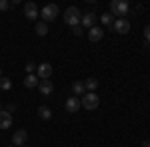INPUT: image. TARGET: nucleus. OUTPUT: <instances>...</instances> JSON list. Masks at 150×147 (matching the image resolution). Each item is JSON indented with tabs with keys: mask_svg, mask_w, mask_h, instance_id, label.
Wrapping results in <instances>:
<instances>
[{
	"mask_svg": "<svg viewBox=\"0 0 150 147\" xmlns=\"http://www.w3.org/2000/svg\"><path fill=\"white\" fill-rule=\"evenodd\" d=\"M26 139H28L26 129H16V133L12 135V143H16V147H22L26 143Z\"/></svg>",
	"mask_w": 150,
	"mask_h": 147,
	"instance_id": "9d476101",
	"label": "nucleus"
},
{
	"mask_svg": "<svg viewBox=\"0 0 150 147\" xmlns=\"http://www.w3.org/2000/svg\"><path fill=\"white\" fill-rule=\"evenodd\" d=\"M0 111H2V103H0Z\"/></svg>",
	"mask_w": 150,
	"mask_h": 147,
	"instance_id": "a878e982",
	"label": "nucleus"
},
{
	"mask_svg": "<svg viewBox=\"0 0 150 147\" xmlns=\"http://www.w3.org/2000/svg\"><path fill=\"white\" fill-rule=\"evenodd\" d=\"M102 38H104V30H102V28L94 26V28L88 30V40H90V42H100Z\"/></svg>",
	"mask_w": 150,
	"mask_h": 147,
	"instance_id": "9b49d317",
	"label": "nucleus"
},
{
	"mask_svg": "<svg viewBox=\"0 0 150 147\" xmlns=\"http://www.w3.org/2000/svg\"><path fill=\"white\" fill-rule=\"evenodd\" d=\"M64 22L68 24V26H78L80 24V10L76 8V6H70V8H66L64 10Z\"/></svg>",
	"mask_w": 150,
	"mask_h": 147,
	"instance_id": "f03ea898",
	"label": "nucleus"
},
{
	"mask_svg": "<svg viewBox=\"0 0 150 147\" xmlns=\"http://www.w3.org/2000/svg\"><path fill=\"white\" fill-rule=\"evenodd\" d=\"M84 86H86V91H96V88H98V79L96 78H88L86 82H84Z\"/></svg>",
	"mask_w": 150,
	"mask_h": 147,
	"instance_id": "f3484780",
	"label": "nucleus"
},
{
	"mask_svg": "<svg viewBox=\"0 0 150 147\" xmlns=\"http://www.w3.org/2000/svg\"><path fill=\"white\" fill-rule=\"evenodd\" d=\"M38 84H40V79H38V76H34V74H28L26 78H24V86L26 88H38Z\"/></svg>",
	"mask_w": 150,
	"mask_h": 147,
	"instance_id": "4468645a",
	"label": "nucleus"
},
{
	"mask_svg": "<svg viewBox=\"0 0 150 147\" xmlns=\"http://www.w3.org/2000/svg\"><path fill=\"white\" fill-rule=\"evenodd\" d=\"M100 20H102V24L104 26H112V14H110V12H106V14H102V16H100Z\"/></svg>",
	"mask_w": 150,
	"mask_h": 147,
	"instance_id": "aec40b11",
	"label": "nucleus"
},
{
	"mask_svg": "<svg viewBox=\"0 0 150 147\" xmlns=\"http://www.w3.org/2000/svg\"><path fill=\"white\" fill-rule=\"evenodd\" d=\"M144 42H146V44H150V26H146V28H144Z\"/></svg>",
	"mask_w": 150,
	"mask_h": 147,
	"instance_id": "5701e85b",
	"label": "nucleus"
},
{
	"mask_svg": "<svg viewBox=\"0 0 150 147\" xmlns=\"http://www.w3.org/2000/svg\"><path fill=\"white\" fill-rule=\"evenodd\" d=\"M72 34H74V36H82V34H84V32H82V26H80V24L72 28Z\"/></svg>",
	"mask_w": 150,
	"mask_h": 147,
	"instance_id": "4be33fe9",
	"label": "nucleus"
},
{
	"mask_svg": "<svg viewBox=\"0 0 150 147\" xmlns=\"http://www.w3.org/2000/svg\"><path fill=\"white\" fill-rule=\"evenodd\" d=\"M8 147H14V145H8Z\"/></svg>",
	"mask_w": 150,
	"mask_h": 147,
	"instance_id": "cd10ccee",
	"label": "nucleus"
},
{
	"mask_svg": "<svg viewBox=\"0 0 150 147\" xmlns=\"http://www.w3.org/2000/svg\"><path fill=\"white\" fill-rule=\"evenodd\" d=\"M114 32H118V34H128V30H130V22H128L126 18H118V20H114Z\"/></svg>",
	"mask_w": 150,
	"mask_h": 147,
	"instance_id": "6e6552de",
	"label": "nucleus"
},
{
	"mask_svg": "<svg viewBox=\"0 0 150 147\" xmlns=\"http://www.w3.org/2000/svg\"><path fill=\"white\" fill-rule=\"evenodd\" d=\"M80 105L84 109L92 111V109H96V107L100 105V98L96 95V91H86V93L82 95V100H80Z\"/></svg>",
	"mask_w": 150,
	"mask_h": 147,
	"instance_id": "f257e3e1",
	"label": "nucleus"
},
{
	"mask_svg": "<svg viewBox=\"0 0 150 147\" xmlns=\"http://www.w3.org/2000/svg\"><path fill=\"white\" fill-rule=\"evenodd\" d=\"M0 78H2V72H0Z\"/></svg>",
	"mask_w": 150,
	"mask_h": 147,
	"instance_id": "bb28decb",
	"label": "nucleus"
},
{
	"mask_svg": "<svg viewBox=\"0 0 150 147\" xmlns=\"http://www.w3.org/2000/svg\"><path fill=\"white\" fill-rule=\"evenodd\" d=\"M12 127V113L10 111H0V129Z\"/></svg>",
	"mask_w": 150,
	"mask_h": 147,
	"instance_id": "ddd939ff",
	"label": "nucleus"
},
{
	"mask_svg": "<svg viewBox=\"0 0 150 147\" xmlns=\"http://www.w3.org/2000/svg\"><path fill=\"white\" fill-rule=\"evenodd\" d=\"M12 88V82L8 78H0V90H4V91H8Z\"/></svg>",
	"mask_w": 150,
	"mask_h": 147,
	"instance_id": "6ab92c4d",
	"label": "nucleus"
},
{
	"mask_svg": "<svg viewBox=\"0 0 150 147\" xmlns=\"http://www.w3.org/2000/svg\"><path fill=\"white\" fill-rule=\"evenodd\" d=\"M80 98H76V95H70L68 100H66V111L70 113H76V111H80Z\"/></svg>",
	"mask_w": 150,
	"mask_h": 147,
	"instance_id": "1a4fd4ad",
	"label": "nucleus"
},
{
	"mask_svg": "<svg viewBox=\"0 0 150 147\" xmlns=\"http://www.w3.org/2000/svg\"><path fill=\"white\" fill-rule=\"evenodd\" d=\"M22 147H26V145H22Z\"/></svg>",
	"mask_w": 150,
	"mask_h": 147,
	"instance_id": "c85d7f7f",
	"label": "nucleus"
},
{
	"mask_svg": "<svg viewBox=\"0 0 150 147\" xmlns=\"http://www.w3.org/2000/svg\"><path fill=\"white\" fill-rule=\"evenodd\" d=\"M38 90H40V93H42V95H50V93L54 91V86H52V82H50V79H40Z\"/></svg>",
	"mask_w": 150,
	"mask_h": 147,
	"instance_id": "f8f14e48",
	"label": "nucleus"
},
{
	"mask_svg": "<svg viewBox=\"0 0 150 147\" xmlns=\"http://www.w3.org/2000/svg\"><path fill=\"white\" fill-rule=\"evenodd\" d=\"M36 34L38 36H46L48 34V24L46 22H38L36 24Z\"/></svg>",
	"mask_w": 150,
	"mask_h": 147,
	"instance_id": "a211bd4d",
	"label": "nucleus"
},
{
	"mask_svg": "<svg viewBox=\"0 0 150 147\" xmlns=\"http://www.w3.org/2000/svg\"><path fill=\"white\" fill-rule=\"evenodd\" d=\"M36 74H38V79H50V76H52V66L50 64H38L36 66Z\"/></svg>",
	"mask_w": 150,
	"mask_h": 147,
	"instance_id": "39448f33",
	"label": "nucleus"
},
{
	"mask_svg": "<svg viewBox=\"0 0 150 147\" xmlns=\"http://www.w3.org/2000/svg\"><path fill=\"white\" fill-rule=\"evenodd\" d=\"M72 93H74V95H84V93H86L84 82H74V84H72Z\"/></svg>",
	"mask_w": 150,
	"mask_h": 147,
	"instance_id": "2eb2a0df",
	"label": "nucleus"
},
{
	"mask_svg": "<svg viewBox=\"0 0 150 147\" xmlns=\"http://www.w3.org/2000/svg\"><path fill=\"white\" fill-rule=\"evenodd\" d=\"M8 8H10V2H8V0H0V12L8 10Z\"/></svg>",
	"mask_w": 150,
	"mask_h": 147,
	"instance_id": "412c9836",
	"label": "nucleus"
},
{
	"mask_svg": "<svg viewBox=\"0 0 150 147\" xmlns=\"http://www.w3.org/2000/svg\"><path fill=\"white\" fill-rule=\"evenodd\" d=\"M38 117H40V119H50V117H52V109H50L48 105H40V107H38Z\"/></svg>",
	"mask_w": 150,
	"mask_h": 147,
	"instance_id": "dca6fc26",
	"label": "nucleus"
},
{
	"mask_svg": "<svg viewBox=\"0 0 150 147\" xmlns=\"http://www.w3.org/2000/svg\"><path fill=\"white\" fill-rule=\"evenodd\" d=\"M128 8L130 6H128V2H124V0H112L110 2V12L114 16H120V18L128 14Z\"/></svg>",
	"mask_w": 150,
	"mask_h": 147,
	"instance_id": "20e7f679",
	"label": "nucleus"
},
{
	"mask_svg": "<svg viewBox=\"0 0 150 147\" xmlns=\"http://www.w3.org/2000/svg\"><path fill=\"white\" fill-rule=\"evenodd\" d=\"M148 86H150V84H148Z\"/></svg>",
	"mask_w": 150,
	"mask_h": 147,
	"instance_id": "c756f323",
	"label": "nucleus"
},
{
	"mask_svg": "<svg viewBox=\"0 0 150 147\" xmlns=\"http://www.w3.org/2000/svg\"><path fill=\"white\" fill-rule=\"evenodd\" d=\"M24 16H26L28 20H32V22L38 18V6H36L34 2H26V4H24Z\"/></svg>",
	"mask_w": 150,
	"mask_h": 147,
	"instance_id": "423d86ee",
	"label": "nucleus"
},
{
	"mask_svg": "<svg viewBox=\"0 0 150 147\" xmlns=\"http://www.w3.org/2000/svg\"><path fill=\"white\" fill-rule=\"evenodd\" d=\"M40 16H42V22H52L58 18V6L56 4H46L42 10H40Z\"/></svg>",
	"mask_w": 150,
	"mask_h": 147,
	"instance_id": "7ed1b4c3",
	"label": "nucleus"
},
{
	"mask_svg": "<svg viewBox=\"0 0 150 147\" xmlns=\"http://www.w3.org/2000/svg\"><path fill=\"white\" fill-rule=\"evenodd\" d=\"M34 70H36V64H34V62L26 64V72H28V74H34Z\"/></svg>",
	"mask_w": 150,
	"mask_h": 147,
	"instance_id": "b1692460",
	"label": "nucleus"
},
{
	"mask_svg": "<svg viewBox=\"0 0 150 147\" xmlns=\"http://www.w3.org/2000/svg\"><path fill=\"white\" fill-rule=\"evenodd\" d=\"M142 147H150V139H146V141L142 143Z\"/></svg>",
	"mask_w": 150,
	"mask_h": 147,
	"instance_id": "393cba45",
	"label": "nucleus"
},
{
	"mask_svg": "<svg viewBox=\"0 0 150 147\" xmlns=\"http://www.w3.org/2000/svg\"><path fill=\"white\" fill-rule=\"evenodd\" d=\"M94 24H96V14L94 12H86V14L80 16V26L90 30V28H94Z\"/></svg>",
	"mask_w": 150,
	"mask_h": 147,
	"instance_id": "0eeeda50",
	"label": "nucleus"
}]
</instances>
